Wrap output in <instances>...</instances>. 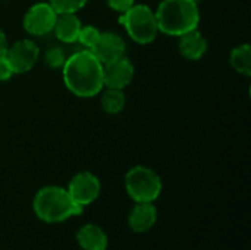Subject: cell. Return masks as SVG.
<instances>
[{"instance_id":"6da1fadb","label":"cell","mask_w":251,"mask_h":250,"mask_svg":"<svg viewBox=\"0 0 251 250\" xmlns=\"http://www.w3.org/2000/svg\"><path fill=\"white\" fill-rule=\"evenodd\" d=\"M62 68L68 90L78 97H94L104 87L103 63L88 49L69 56Z\"/></svg>"},{"instance_id":"7a4b0ae2","label":"cell","mask_w":251,"mask_h":250,"mask_svg":"<svg viewBox=\"0 0 251 250\" xmlns=\"http://www.w3.org/2000/svg\"><path fill=\"white\" fill-rule=\"evenodd\" d=\"M159 31L181 37L197 28L200 10L194 0H162L154 12Z\"/></svg>"},{"instance_id":"3957f363","label":"cell","mask_w":251,"mask_h":250,"mask_svg":"<svg viewBox=\"0 0 251 250\" xmlns=\"http://www.w3.org/2000/svg\"><path fill=\"white\" fill-rule=\"evenodd\" d=\"M35 215L49 224L62 222L71 217L82 214L79 206L69 194V192L59 186H47L38 190L32 203Z\"/></svg>"},{"instance_id":"277c9868","label":"cell","mask_w":251,"mask_h":250,"mask_svg":"<svg viewBox=\"0 0 251 250\" xmlns=\"http://www.w3.org/2000/svg\"><path fill=\"white\" fill-rule=\"evenodd\" d=\"M119 24H122L128 35L138 44H149L156 40L159 28L154 12L146 4H132L128 10L121 13Z\"/></svg>"},{"instance_id":"5b68a950","label":"cell","mask_w":251,"mask_h":250,"mask_svg":"<svg viewBox=\"0 0 251 250\" xmlns=\"http://www.w3.org/2000/svg\"><path fill=\"white\" fill-rule=\"evenodd\" d=\"M125 189L137 203L154 202L162 193V180L151 168L138 165L126 172Z\"/></svg>"},{"instance_id":"8992f818","label":"cell","mask_w":251,"mask_h":250,"mask_svg":"<svg viewBox=\"0 0 251 250\" xmlns=\"http://www.w3.org/2000/svg\"><path fill=\"white\" fill-rule=\"evenodd\" d=\"M57 13L50 3L41 1L32 4L24 16V29L31 35H46L53 31Z\"/></svg>"},{"instance_id":"52a82bcc","label":"cell","mask_w":251,"mask_h":250,"mask_svg":"<svg viewBox=\"0 0 251 250\" xmlns=\"http://www.w3.org/2000/svg\"><path fill=\"white\" fill-rule=\"evenodd\" d=\"M6 57L15 74H25L37 63L40 57V49L32 40H19L9 46Z\"/></svg>"},{"instance_id":"ba28073f","label":"cell","mask_w":251,"mask_h":250,"mask_svg":"<svg viewBox=\"0 0 251 250\" xmlns=\"http://www.w3.org/2000/svg\"><path fill=\"white\" fill-rule=\"evenodd\" d=\"M100 180L91 174V172H79L76 174L71 183L69 187L66 189L71 194V197L79 205V206H87L93 203L99 194H100Z\"/></svg>"},{"instance_id":"9c48e42d","label":"cell","mask_w":251,"mask_h":250,"mask_svg":"<svg viewBox=\"0 0 251 250\" xmlns=\"http://www.w3.org/2000/svg\"><path fill=\"white\" fill-rule=\"evenodd\" d=\"M135 69L131 60L125 56L103 65V84L107 88L124 90L134 78Z\"/></svg>"},{"instance_id":"30bf717a","label":"cell","mask_w":251,"mask_h":250,"mask_svg":"<svg viewBox=\"0 0 251 250\" xmlns=\"http://www.w3.org/2000/svg\"><path fill=\"white\" fill-rule=\"evenodd\" d=\"M125 50H126V44L124 38L115 32H100L99 40L91 49L94 56L103 65L122 57L125 55Z\"/></svg>"},{"instance_id":"8fae6325","label":"cell","mask_w":251,"mask_h":250,"mask_svg":"<svg viewBox=\"0 0 251 250\" xmlns=\"http://www.w3.org/2000/svg\"><path fill=\"white\" fill-rule=\"evenodd\" d=\"M157 221V209L153 202H140L134 206L128 217V225L134 233H146L154 227Z\"/></svg>"},{"instance_id":"7c38bea8","label":"cell","mask_w":251,"mask_h":250,"mask_svg":"<svg viewBox=\"0 0 251 250\" xmlns=\"http://www.w3.org/2000/svg\"><path fill=\"white\" fill-rule=\"evenodd\" d=\"M179 53L188 60H199L207 50V41L196 28L179 37Z\"/></svg>"},{"instance_id":"4fadbf2b","label":"cell","mask_w":251,"mask_h":250,"mask_svg":"<svg viewBox=\"0 0 251 250\" xmlns=\"http://www.w3.org/2000/svg\"><path fill=\"white\" fill-rule=\"evenodd\" d=\"M81 27H82V24L75 13H57L56 22L53 27V32L56 34V37L60 41L71 44L78 40Z\"/></svg>"},{"instance_id":"5bb4252c","label":"cell","mask_w":251,"mask_h":250,"mask_svg":"<svg viewBox=\"0 0 251 250\" xmlns=\"http://www.w3.org/2000/svg\"><path fill=\"white\" fill-rule=\"evenodd\" d=\"M78 245L84 250H106L107 236L106 233L94 224H87L79 228L76 234Z\"/></svg>"},{"instance_id":"9a60e30c","label":"cell","mask_w":251,"mask_h":250,"mask_svg":"<svg viewBox=\"0 0 251 250\" xmlns=\"http://www.w3.org/2000/svg\"><path fill=\"white\" fill-rule=\"evenodd\" d=\"M231 65L232 68L243 75H251V46L250 44H241L237 46L231 52Z\"/></svg>"},{"instance_id":"2e32d148","label":"cell","mask_w":251,"mask_h":250,"mask_svg":"<svg viewBox=\"0 0 251 250\" xmlns=\"http://www.w3.org/2000/svg\"><path fill=\"white\" fill-rule=\"evenodd\" d=\"M125 103H126L125 94L122 90H118V88H107L101 96V106L104 112L110 115H116L122 112L125 108Z\"/></svg>"},{"instance_id":"e0dca14e","label":"cell","mask_w":251,"mask_h":250,"mask_svg":"<svg viewBox=\"0 0 251 250\" xmlns=\"http://www.w3.org/2000/svg\"><path fill=\"white\" fill-rule=\"evenodd\" d=\"M87 1L88 0H49L56 13H76L87 4Z\"/></svg>"},{"instance_id":"ac0fdd59","label":"cell","mask_w":251,"mask_h":250,"mask_svg":"<svg viewBox=\"0 0 251 250\" xmlns=\"http://www.w3.org/2000/svg\"><path fill=\"white\" fill-rule=\"evenodd\" d=\"M65 60H66V55L63 49L59 46H51L44 53V62L49 68H53V69L62 68Z\"/></svg>"},{"instance_id":"d6986e66","label":"cell","mask_w":251,"mask_h":250,"mask_svg":"<svg viewBox=\"0 0 251 250\" xmlns=\"http://www.w3.org/2000/svg\"><path fill=\"white\" fill-rule=\"evenodd\" d=\"M99 37H100V31L93 25H87V27H81L76 41H79L88 50H91L94 47L96 41L99 40Z\"/></svg>"},{"instance_id":"ffe728a7","label":"cell","mask_w":251,"mask_h":250,"mask_svg":"<svg viewBox=\"0 0 251 250\" xmlns=\"http://www.w3.org/2000/svg\"><path fill=\"white\" fill-rule=\"evenodd\" d=\"M106 3L116 12L124 13L125 10H128L132 4H135V0H106Z\"/></svg>"},{"instance_id":"44dd1931","label":"cell","mask_w":251,"mask_h":250,"mask_svg":"<svg viewBox=\"0 0 251 250\" xmlns=\"http://www.w3.org/2000/svg\"><path fill=\"white\" fill-rule=\"evenodd\" d=\"M12 75H15V72H13V69H12V66L9 63L7 57L4 56V57L0 59V81H7V80L12 78Z\"/></svg>"},{"instance_id":"7402d4cb","label":"cell","mask_w":251,"mask_h":250,"mask_svg":"<svg viewBox=\"0 0 251 250\" xmlns=\"http://www.w3.org/2000/svg\"><path fill=\"white\" fill-rule=\"evenodd\" d=\"M7 49H9V44H7V38H6V34L0 29V59L6 56L7 53Z\"/></svg>"},{"instance_id":"603a6c76","label":"cell","mask_w":251,"mask_h":250,"mask_svg":"<svg viewBox=\"0 0 251 250\" xmlns=\"http://www.w3.org/2000/svg\"><path fill=\"white\" fill-rule=\"evenodd\" d=\"M194 1H200V0H194Z\"/></svg>"}]
</instances>
